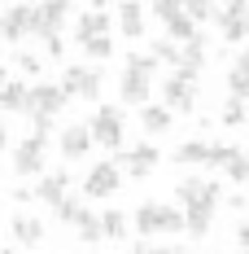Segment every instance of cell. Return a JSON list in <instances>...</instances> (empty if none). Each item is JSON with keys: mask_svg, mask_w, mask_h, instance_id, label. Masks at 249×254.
Wrapping results in <instances>:
<instances>
[{"mask_svg": "<svg viewBox=\"0 0 249 254\" xmlns=\"http://www.w3.org/2000/svg\"><path fill=\"white\" fill-rule=\"evenodd\" d=\"M9 232H13V241H22L26 250L44 241V224H40L35 215H13V219H9Z\"/></svg>", "mask_w": 249, "mask_h": 254, "instance_id": "e0dca14e", "label": "cell"}, {"mask_svg": "<svg viewBox=\"0 0 249 254\" xmlns=\"http://www.w3.org/2000/svg\"><path fill=\"white\" fill-rule=\"evenodd\" d=\"M109 35V13L105 9H88L83 18H79V26H75V44H92V40H105Z\"/></svg>", "mask_w": 249, "mask_h": 254, "instance_id": "9a60e30c", "label": "cell"}, {"mask_svg": "<svg viewBox=\"0 0 249 254\" xmlns=\"http://www.w3.org/2000/svg\"><path fill=\"white\" fill-rule=\"evenodd\" d=\"M31 22H35V4H13V9H4V13H0V40L13 44V49H22V40L31 35Z\"/></svg>", "mask_w": 249, "mask_h": 254, "instance_id": "ba28073f", "label": "cell"}, {"mask_svg": "<svg viewBox=\"0 0 249 254\" xmlns=\"http://www.w3.org/2000/svg\"><path fill=\"white\" fill-rule=\"evenodd\" d=\"M9 66H18L26 79H40V70H44L40 53H26V49H13V62H9Z\"/></svg>", "mask_w": 249, "mask_h": 254, "instance_id": "484cf974", "label": "cell"}, {"mask_svg": "<svg viewBox=\"0 0 249 254\" xmlns=\"http://www.w3.org/2000/svg\"><path fill=\"white\" fill-rule=\"evenodd\" d=\"M9 197H13V202H31V197H35V189H26V184H13V193H9Z\"/></svg>", "mask_w": 249, "mask_h": 254, "instance_id": "d590c367", "label": "cell"}, {"mask_svg": "<svg viewBox=\"0 0 249 254\" xmlns=\"http://www.w3.org/2000/svg\"><path fill=\"white\" fill-rule=\"evenodd\" d=\"M114 162H118L131 180H149L153 171H157V162H162V149H157L153 140H136V145H127L123 153H114Z\"/></svg>", "mask_w": 249, "mask_h": 254, "instance_id": "7a4b0ae2", "label": "cell"}, {"mask_svg": "<svg viewBox=\"0 0 249 254\" xmlns=\"http://www.w3.org/2000/svg\"><path fill=\"white\" fill-rule=\"evenodd\" d=\"M70 13V4L66 0H57V4H35V22H31V35H40L44 44L57 40V31H61V18Z\"/></svg>", "mask_w": 249, "mask_h": 254, "instance_id": "4fadbf2b", "label": "cell"}, {"mask_svg": "<svg viewBox=\"0 0 249 254\" xmlns=\"http://www.w3.org/2000/svg\"><path fill=\"white\" fill-rule=\"evenodd\" d=\"M184 13H188V18H193V22H210V18H214V13H219V9H214V4H184Z\"/></svg>", "mask_w": 249, "mask_h": 254, "instance_id": "e575fe53", "label": "cell"}, {"mask_svg": "<svg viewBox=\"0 0 249 254\" xmlns=\"http://www.w3.org/2000/svg\"><path fill=\"white\" fill-rule=\"evenodd\" d=\"M236 66H241V70H245V75H249V44H245V53L236 57Z\"/></svg>", "mask_w": 249, "mask_h": 254, "instance_id": "ab89813d", "label": "cell"}, {"mask_svg": "<svg viewBox=\"0 0 249 254\" xmlns=\"http://www.w3.org/2000/svg\"><path fill=\"white\" fill-rule=\"evenodd\" d=\"M149 13H153V18H157L162 26H166L175 13H184V4H175V0H157V4H149Z\"/></svg>", "mask_w": 249, "mask_h": 254, "instance_id": "4dcf8cb0", "label": "cell"}, {"mask_svg": "<svg viewBox=\"0 0 249 254\" xmlns=\"http://www.w3.org/2000/svg\"><path fill=\"white\" fill-rule=\"evenodd\" d=\"M127 254H153V246H149V241H136V246H131Z\"/></svg>", "mask_w": 249, "mask_h": 254, "instance_id": "f35d334b", "label": "cell"}, {"mask_svg": "<svg viewBox=\"0 0 249 254\" xmlns=\"http://www.w3.org/2000/svg\"><path fill=\"white\" fill-rule=\"evenodd\" d=\"M118 184H123V167H118L114 158L92 162V171L83 176V197H114Z\"/></svg>", "mask_w": 249, "mask_h": 254, "instance_id": "5b68a950", "label": "cell"}, {"mask_svg": "<svg viewBox=\"0 0 249 254\" xmlns=\"http://www.w3.org/2000/svg\"><path fill=\"white\" fill-rule=\"evenodd\" d=\"M223 123H227V127H241V123H245V101H236V97H232V101L223 105Z\"/></svg>", "mask_w": 249, "mask_h": 254, "instance_id": "d6a6232c", "label": "cell"}, {"mask_svg": "<svg viewBox=\"0 0 249 254\" xmlns=\"http://www.w3.org/2000/svg\"><path fill=\"white\" fill-rule=\"evenodd\" d=\"M236 254H249V250H236Z\"/></svg>", "mask_w": 249, "mask_h": 254, "instance_id": "f6af8a7d", "label": "cell"}, {"mask_svg": "<svg viewBox=\"0 0 249 254\" xmlns=\"http://www.w3.org/2000/svg\"><path fill=\"white\" fill-rule=\"evenodd\" d=\"M66 92L61 83H31V119H57L66 110Z\"/></svg>", "mask_w": 249, "mask_h": 254, "instance_id": "30bf717a", "label": "cell"}, {"mask_svg": "<svg viewBox=\"0 0 249 254\" xmlns=\"http://www.w3.org/2000/svg\"><path fill=\"white\" fill-rule=\"evenodd\" d=\"M232 153H236V145H210V162H205V167H214V171H223L227 162H232Z\"/></svg>", "mask_w": 249, "mask_h": 254, "instance_id": "1f68e13d", "label": "cell"}, {"mask_svg": "<svg viewBox=\"0 0 249 254\" xmlns=\"http://www.w3.org/2000/svg\"><path fill=\"white\" fill-rule=\"evenodd\" d=\"M153 57H157V62H166V66H175V70H179V44H171V40H166V35H162V40H153Z\"/></svg>", "mask_w": 249, "mask_h": 254, "instance_id": "f1b7e54d", "label": "cell"}, {"mask_svg": "<svg viewBox=\"0 0 249 254\" xmlns=\"http://www.w3.org/2000/svg\"><path fill=\"white\" fill-rule=\"evenodd\" d=\"M0 110H4V114H31V83L9 79V83L0 88Z\"/></svg>", "mask_w": 249, "mask_h": 254, "instance_id": "2e32d148", "label": "cell"}, {"mask_svg": "<svg viewBox=\"0 0 249 254\" xmlns=\"http://www.w3.org/2000/svg\"><path fill=\"white\" fill-rule=\"evenodd\" d=\"M118 31H123L127 40H140L145 35V4H118Z\"/></svg>", "mask_w": 249, "mask_h": 254, "instance_id": "44dd1931", "label": "cell"}, {"mask_svg": "<svg viewBox=\"0 0 249 254\" xmlns=\"http://www.w3.org/2000/svg\"><path fill=\"white\" fill-rule=\"evenodd\" d=\"M70 197V171H49V176H40V184H35V202L44 206H57Z\"/></svg>", "mask_w": 249, "mask_h": 254, "instance_id": "5bb4252c", "label": "cell"}, {"mask_svg": "<svg viewBox=\"0 0 249 254\" xmlns=\"http://www.w3.org/2000/svg\"><path fill=\"white\" fill-rule=\"evenodd\" d=\"M52 215H57V224H79V215H83V202H79V197H66V202L57 206Z\"/></svg>", "mask_w": 249, "mask_h": 254, "instance_id": "f546056e", "label": "cell"}, {"mask_svg": "<svg viewBox=\"0 0 249 254\" xmlns=\"http://www.w3.org/2000/svg\"><path fill=\"white\" fill-rule=\"evenodd\" d=\"M57 83L70 101H100V70L92 66H66Z\"/></svg>", "mask_w": 249, "mask_h": 254, "instance_id": "3957f363", "label": "cell"}, {"mask_svg": "<svg viewBox=\"0 0 249 254\" xmlns=\"http://www.w3.org/2000/svg\"><path fill=\"white\" fill-rule=\"evenodd\" d=\"M162 105H166L171 114H193V110H197V83L171 70V75L162 79Z\"/></svg>", "mask_w": 249, "mask_h": 254, "instance_id": "8992f818", "label": "cell"}, {"mask_svg": "<svg viewBox=\"0 0 249 254\" xmlns=\"http://www.w3.org/2000/svg\"><path fill=\"white\" fill-rule=\"evenodd\" d=\"M162 35H166V40H171V44H179V49H184V44H193V40H201V31H197V22H193V18H188V13H175L171 22L162 26Z\"/></svg>", "mask_w": 249, "mask_h": 254, "instance_id": "ffe728a7", "label": "cell"}, {"mask_svg": "<svg viewBox=\"0 0 249 254\" xmlns=\"http://www.w3.org/2000/svg\"><path fill=\"white\" fill-rule=\"evenodd\" d=\"M4 83H9V66L0 62V88H4Z\"/></svg>", "mask_w": 249, "mask_h": 254, "instance_id": "7bdbcfd3", "label": "cell"}, {"mask_svg": "<svg viewBox=\"0 0 249 254\" xmlns=\"http://www.w3.org/2000/svg\"><path fill=\"white\" fill-rule=\"evenodd\" d=\"M171 158L179 167H205L210 162V140H184V145H175Z\"/></svg>", "mask_w": 249, "mask_h": 254, "instance_id": "7402d4cb", "label": "cell"}, {"mask_svg": "<svg viewBox=\"0 0 249 254\" xmlns=\"http://www.w3.org/2000/svg\"><path fill=\"white\" fill-rule=\"evenodd\" d=\"M223 171H227V180H232V184H249V153L236 149V153H232V162H227Z\"/></svg>", "mask_w": 249, "mask_h": 254, "instance_id": "4316f807", "label": "cell"}, {"mask_svg": "<svg viewBox=\"0 0 249 254\" xmlns=\"http://www.w3.org/2000/svg\"><path fill=\"white\" fill-rule=\"evenodd\" d=\"M131 224H136L140 237H157L162 232V202H140L136 215H131Z\"/></svg>", "mask_w": 249, "mask_h": 254, "instance_id": "ac0fdd59", "label": "cell"}, {"mask_svg": "<svg viewBox=\"0 0 249 254\" xmlns=\"http://www.w3.org/2000/svg\"><path fill=\"white\" fill-rule=\"evenodd\" d=\"M88 131H92V140H97L100 149L109 153H123L127 149V123H123V105H97L92 110V119H88Z\"/></svg>", "mask_w": 249, "mask_h": 254, "instance_id": "6da1fadb", "label": "cell"}, {"mask_svg": "<svg viewBox=\"0 0 249 254\" xmlns=\"http://www.w3.org/2000/svg\"><path fill=\"white\" fill-rule=\"evenodd\" d=\"M214 210H219V206H210V202H197V206H188V210H184V219H188V237H205V232H210V224H214Z\"/></svg>", "mask_w": 249, "mask_h": 254, "instance_id": "603a6c76", "label": "cell"}, {"mask_svg": "<svg viewBox=\"0 0 249 254\" xmlns=\"http://www.w3.org/2000/svg\"><path fill=\"white\" fill-rule=\"evenodd\" d=\"M79 241L83 246H100L105 241V224H100V215H92V206H83V215H79Z\"/></svg>", "mask_w": 249, "mask_h": 254, "instance_id": "cb8c5ba5", "label": "cell"}, {"mask_svg": "<svg viewBox=\"0 0 249 254\" xmlns=\"http://www.w3.org/2000/svg\"><path fill=\"white\" fill-rule=\"evenodd\" d=\"M44 53H49V57H61V53H66V44H61V35H57V40H49V44H44Z\"/></svg>", "mask_w": 249, "mask_h": 254, "instance_id": "8d00e7d4", "label": "cell"}, {"mask_svg": "<svg viewBox=\"0 0 249 254\" xmlns=\"http://www.w3.org/2000/svg\"><path fill=\"white\" fill-rule=\"evenodd\" d=\"M92 131H88V123H75V127H66L61 136H57V153L66 158V162H83L88 153H92Z\"/></svg>", "mask_w": 249, "mask_h": 254, "instance_id": "7c38bea8", "label": "cell"}, {"mask_svg": "<svg viewBox=\"0 0 249 254\" xmlns=\"http://www.w3.org/2000/svg\"><path fill=\"white\" fill-rule=\"evenodd\" d=\"M227 92H232L236 101H249V75L241 70V66H232V70H227Z\"/></svg>", "mask_w": 249, "mask_h": 254, "instance_id": "83f0119b", "label": "cell"}, {"mask_svg": "<svg viewBox=\"0 0 249 254\" xmlns=\"http://www.w3.org/2000/svg\"><path fill=\"white\" fill-rule=\"evenodd\" d=\"M175 202L184 206H197V202H210V206H219L223 202V189H219V180H201V176H184L179 184H175Z\"/></svg>", "mask_w": 249, "mask_h": 254, "instance_id": "52a82bcc", "label": "cell"}, {"mask_svg": "<svg viewBox=\"0 0 249 254\" xmlns=\"http://www.w3.org/2000/svg\"><path fill=\"white\" fill-rule=\"evenodd\" d=\"M100 224H105V241H127V215L118 206H109V210L100 215Z\"/></svg>", "mask_w": 249, "mask_h": 254, "instance_id": "d4e9b609", "label": "cell"}, {"mask_svg": "<svg viewBox=\"0 0 249 254\" xmlns=\"http://www.w3.org/2000/svg\"><path fill=\"white\" fill-rule=\"evenodd\" d=\"M236 241H241V250H249V224H241V228H236Z\"/></svg>", "mask_w": 249, "mask_h": 254, "instance_id": "74e56055", "label": "cell"}, {"mask_svg": "<svg viewBox=\"0 0 249 254\" xmlns=\"http://www.w3.org/2000/svg\"><path fill=\"white\" fill-rule=\"evenodd\" d=\"M153 254H184L179 246H153Z\"/></svg>", "mask_w": 249, "mask_h": 254, "instance_id": "60d3db41", "label": "cell"}, {"mask_svg": "<svg viewBox=\"0 0 249 254\" xmlns=\"http://www.w3.org/2000/svg\"><path fill=\"white\" fill-rule=\"evenodd\" d=\"M13 171L18 176H49V140L44 136H22V145L13 149Z\"/></svg>", "mask_w": 249, "mask_h": 254, "instance_id": "277c9868", "label": "cell"}, {"mask_svg": "<svg viewBox=\"0 0 249 254\" xmlns=\"http://www.w3.org/2000/svg\"><path fill=\"white\" fill-rule=\"evenodd\" d=\"M214 22H219V35H223L227 44H241V40H249V4L245 0L223 4V9L214 13Z\"/></svg>", "mask_w": 249, "mask_h": 254, "instance_id": "9c48e42d", "label": "cell"}, {"mask_svg": "<svg viewBox=\"0 0 249 254\" xmlns=\"http://www.w3.org/2000/svg\"><path fill=\"white\" fill-rule=\"evenodd\" d=\"M171 123H175V114H171L162 101H149L145 110H140V127H145L149 136H162V131H171Z\"/></svg>", "mask_w": 249, "mask_h": 254, "instance_id": "d6986e66", "label": "cell"}, {"mask_svg": "<svg viewBox=\"0 0 249 254\" xmlns=\"http://www.w3.org/2000/svg\"><path fill=\"white\" fill-rule=\"evenodd\" d=\"M88 57L109 62V57H114V40H109V35H105V40H92V44H88Z\"/></svg>", "mask_w": 249, "mask_h": 254, "instance_id": "836d02e7", "label": "cell"}, {"mask_svg": "<svg viewBox=\"0 0 249 254\" xmlns=\"http://www.w3.org/2000/svg\"><path fill=\"white\" fill-rule=\"evenodd\" d=\"M0 254H18V250H13V246H0Z\"/></svg>", "mask_w": 249, "mask_h": 254, "instance_id": "ee69618b", "label": "cell"}, {"mask_svg": "<svg viewBox=\"0 0 249 254\" xmlns=\"http://www.w3.org/2000/svg\"><path fill=\"white\" fill-rule=\"evenodd\" d=\"M9 149V131H4V127H0V153Z\"/></svg>", "mask_w": 249, "mask_h": 254, "instance_id": "b9f144b4", "label": "cell"}, {"mask_svg": "<svg viewBox=\"0 0 249 254\" xmlns=\"http://www.w3.org/2000/svg\"><path fill=\"white\" fill-rule=\"evenodd\" d=\"M118 97H123L127 105H136V110H145V105L153 101V75H145V70H131V66H127L123 79H118Z\"/></svg>", "mask_w": 249, "mask_h": 254, "instance_id": "8fae6325", "label": "cell"}]
</instances>
